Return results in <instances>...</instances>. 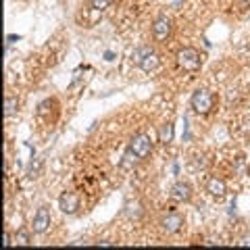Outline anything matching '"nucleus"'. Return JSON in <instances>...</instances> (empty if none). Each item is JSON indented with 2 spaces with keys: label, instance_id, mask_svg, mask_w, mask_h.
Segmentation results:
<instances>
[{
  "label": "nucleus",
  "instance_id": "nucleus-1",
  "mask_svg": "<svg viewBox=\"0 0 250 250\" xmlns=\"http://www.w3.org/2000/svg\"><path fill=\"white\" fill-rule=\"evenodd\" d=\"M152 152V140L148 134H138L129 140V146H127V152H125L123 161H121V167L123 169H131L138 161H144Z\"/></svg>",
  "mask_w": 250,
  "mask_h": 250
},
{
  "label": "nucleus",
  "instance_id": "nucleus-2",
  "mask_svg": "<svg viewBox=\"0 0 250 250\" xmlns=\"http://www.w3.org/2000/svg\"><path fill=\"white\" fill-rule=\"evenodd\" d=\"M177 65L184 69V71H198L200 69V62H203V59H200V52L196 50V48H182V50L177 52Z\"/></svg>",
  "mask_w": 250,
  "mask_h": 250
},
{
  "label": "nucleus",
  "instance_id": "nucleus-3",
  "mask_svg": "<svg viewBox=\"0 0 250 250\" xmlns=\"http://www.w3.org/2000/svg\"><path fill=\"white\" fill-rule=\"evenodd\" d=\"M213 104H215V98H213V94L208 92V90H196V92H194V96H192V109L196 110L198 115L211 113Z\"/></svg>",
  "mask_w": 250,
  "mask_h": 250
},
{
  "label": "nucleus",
  "instance_id": "nucleus-4",
  "mask_svg": "<svg viewBox=\"0 0 250 250\" xmlns=\"http://www.w3.org/2000/svg\"><path fill=\"white\" fill-rule=\"evenodd\" d=\"M152 36L156 42H165L171 36V19L169 17H158L152 23Z\"/></svg>",
  "mask_w": 250,
  "mask_h": 250
},
{
  "label": "nucleus",
  "instance_id": "nucleus-5",
  "mask_svg": "<svg viewBox=\"0 0 250 250\" xmlns=\"http://www.w3.org/2000/svg\"><path fill=\"white\" fill-rule=\"evenodd\" d=\"M59 208L65 215H73V213H78V208H79V198H78V194H73V192H62L61 194V198H59Z\"/></svg>",
  "mask_w": 250,
  "mask_h": 250
},
{
  "label": "nucleus",
  "instance_id": "nucleus-6",
  "mask_svg": "<svg viewBox=\"0 0 250 250\" xmlns=\"http://www.w3.org/2000/svg\"><path fill=\"white\" fill-rule=\"evenodd\" d=\"M50 227V211L48 206H40L33 215V234H44Z\"/></svg>",
  "mask_w": 250,
  "mask_h": 250
},
{
  "label": "nucleus",
  "instance_id": "nucleus-7",
  "mask_svg": "<svg viewBox=\"0 0 250 250\" xmlns=\"http://www.w3.org/2000/svg\"><path fill=\"white\" fill-rule=\"evenodd\" d=\"M161 225H163V232L171 235V234H177L179 229H182V225H184V219H182V215L171 213V215H167V217L161 221Z\"/></svg>",
  "mask_w": 250,
  "mask_h": 250
},
{
  "label": "nucleus",
  "instance_id": "nucleus-8",
  "mask_svg": "<svg viewBox=\"0 0 250 250\" xmlns=\"http://www.w3.org/2000/svg\"><path fill=\"white\" fill-rule=\"evenodd\" d=\"M192 196V188L184 184V182H177L175 186L171 188V198L175 200V203H188Z\"/></svg>",
  "mask_w": 250,
  "mask_h": 250
},
{
  "label": "nucleus",
  "instance_id": "nucleus-9",
  "mask_svg": "<svg viewBox=\"0 0 250 250\" xmlns=\"http://www.w3.org/2000/svg\"><path fill=\"white\" fill-rule=\"evenodd\" d=\"M158 65H161V59H158V54H156L155 50H150V52L140 61V65H138V67H140L144 73H150V71H155Z\"/></svg>",
  "mask_w": 250,
  "mask_h": 250
},
{
  "label": "nucleus",
  "instance_id": "nucleus-10",
  "mask_svg": "<svg viewBox=\"0 0 250 250\" xmlns=\"http://www.w3.org/2000/svg\"><path fill=\"white\" fill-rule=\"evenodd\" d=\"M206 190L211 192L213 196L221 198L225 194V182H223V179H219V177H211V179H208V184H206Z\"/></svg>",
  "mask_w": 250,
  "mask_h": 250
},
{
  "label": "nucleus",
  "instance_id": "nucleus-11",
  "mask_svg": "<svg viewBox=\"0 0 250 250\" xmlns=\"http://www.w3.org/2000/svg\"><path fill=\"white\" fill-rule=\"evenodd\" d=\"M158 140L163 144H169L173 140V123H163L158 129Z\"/></svg>",
  "mask_w": 250,
  "mask_h": 250
},
{
  "label": "nucleus",
  "instance_id": "nucleus-12",
  "mask_svg": "<svg viewBox=\"0 0 250 250\" xmlns=\"http://www.w3.org/2000/svg\"><path fill=\"white\" fill-rule=\"evenodd\" d=\"M150 52V48H146V46H142V48H138V50L134 52V54H131V61H134L136 62V65H140V61L146 57V54H148Z\"/></svg>",
  "mask_w": 250,
  "mask_h": 250
},
{
  "label": "nucleus",
  "instance_id": "nucleus-13",
  "mask_svg": "<svg viewBox=\"0 0 250 250\" xmlns=\"http://www.w3.org/2000/svg\"><path fill=\"white\" fill-rule=\"evenodd\" d=\"M15 242H17L19 246H27V244H30V234L17 232V234H15Z\"/></svg>",
  "mask_w": 250,
  "mask_h": 250
},
{
  "label": "nucleus",
  "instance_id": "nucleus-14",
  "mask_svg": "<svg viewBox=\"0 0 250 250\" xmlns=\"http://www.w3.org/2000/svg\"><path fill=\"white\" fill-rule=\"evenodd\" d=\"M110 2H113V0H90V6L96 11H102V9H107Z\"/></svg>",
  "mask_w": 250,
  "mask_h": 250
},
{
  "label": "nucleus",
  "instance_id": "nucleus-15",
  "mask_svg": "<svg viewBox=\"0 0 250 250\" xmlns=\"http://www.w3.org/2000/svg\"><path fill=\"white\" fill-rule=\"evenodd\" d=\"M40 169H42V158H36V167H33V163L30 167V177H38Z\"/></svg>",
  "mask_w": 250,
  "mask_h": 250
},
{
  "label": "nucleus",
  "instance_id": "nucleus-16",
  "mask_svg": "<svg viewBox=\"0 0 250 250\" xmlns=\"http://www.w3.org/2000/svg\"><path fill=\"white\" fill-rule=\"evenodd\" d=\"M15 107H17V100L15 98H6V110H4V113L11 115L13 110H15Z\"/></svg>",
  "mask_w": 250,
  "mask_h": 250
},
{
  "label": "nucleus",
  "instance_id": "nucleus-17",
  "mask_svg": "<svg viewBox=\"0 0 250 250\" xmlns=\"http://www.w3.org/2000/svg\"><path fill=\"white\" fill-rule=\"evenodd\" d=\"M104 61H115V52H110V50H107V52H104Z\"/></svg>",
  "mask_w": 250,
  "mask_h": 250
},
{
  "label": "nucleus",
  "instance_id": "nucleus-18",
  "mask_svg": "<svg viewBox=\"0 0 250 250\" xmlns=\"http://www.w3.org/2000/svg\"><path fill=\"white\" fill-rule=\"evenodd\" d=\"M4 246H11V235L9 234H4V242H2Z\"/></svg>",
  "mask_w": 250,
  "mask_h": 250
},
{
  "label": "nucleus",
  "instance_id": "nucleus-19",
  "mask_svg": "<svg viewBox=\"0 0 250 250\" xmlns=\"http://www.w3.org/2000/svg\"><path fill=\"white\" fill-rule=\"evenodd\" d=\"M6 40H9V44H11V42H19V40H21V36H9Z\"/></svg>",
  "mask_w": 250,
  "mask_h": 250
}]
</instances>
